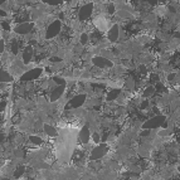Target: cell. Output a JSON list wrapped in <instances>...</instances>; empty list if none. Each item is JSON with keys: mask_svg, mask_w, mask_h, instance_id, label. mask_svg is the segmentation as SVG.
<instances>
[{"mask_svg": "<svg viewBox=\"0 0 180 180\" xmlns=\"http://www.w3.org/2000/svg\"><path fill=\"white\" fill-rule=\"evenodd\" d=\"M165 117L161 116V115H158L153 118H150L149 121H146L144 125H142V129L145 130H151V129H156V127H161L164 124H165Z\"/></svg>", "mask_w": 180, "mask_h": 180, "instance_id": "cell-1", "label": "cell"}, {"mask_svg": "<svg viewBox=\"0 0 180 180\" xmlns=\"http://www.w3.org/2000/svg\"><path fill=\"white\" fill-rule=\"evenodd\" d=\"M62 29V23L61 20H54L48 28H47V32H45V38L47 39H52L54 37H57L59 34Z\"/></svg>", "mask_w": 180, "mask_h": 180, "instance_id": "cell-2", "label": "cell"}, {"mask_svg": "<svg viewBox=\"0 0 180 180\" xmlns=\"http://www.w3.org/2000/svg\"><path fill=\"white\" fill-rule=\"evenodd\" d=\"M107 153V145L106 144H100L97 145L95 149H92L89 159L91 160H100L101 158H103V155Z\"/></svg>", "mask_w": 180, "mask_h": 180, "instance_id": "cell-3", "label": "cell"}, {"mask_svg": "<svg viewBox=\"0 0 180 180\" xmlns=\"http://www.w3.org/2000/svg\"><path fill=\"white\" fill-rule=\"evenodd\" d=\"M92 12H93V5H92V4H86V5H83V7L79 9L78 18H79L81 20H87L89 17L92 15Z\"/></svg>", "mask_w": 180, "mask_h": 180, "instance_id": "cell-4", "label": "cell"}, {"mask_svg": "<svg viewBox=\"0 0 180 180\" xmlns=\"http://www.w3.org/2000/svg\"><path fill=\"white\" fill-rule=\"evenodd\" d=\"M43 69L42 68H34V69H31L25 72L23 76H21V81H33L36 78H39V76L42 74Z\"/></svg>", "mask_w": 180, "mask_h": 180, "instance_id": "cell-5", "label": "cell"}, {"mask_svg": "<svg viewBox=\"0 0 180 180\" xmlns=\"http://www.w3.org/2000/svg\"><path fill=\"white\" fill-rule=\"evenodd\" d=\"M92 63L98 67V68H106V67H112V62L110 59L105 57H93L92 58Z\"/></svg>", "mask_w": 180, "mask_h": 180, "instance_id": "cell-6", "label": "cell"}, {"mask_svg": "<svg viewBox=\"0 0 180 180\" xmlns=\"http://www.w3.org/2000/svg\"><path fill=\"white\" fill-rule=\"evenodd\" d=\"M86 101V95H77L73 98H71V101L68 102V107L69 108H78L81 107Z\"/></svg>", "mask_w": 180, "mask_h": 180, "instance_id": "cell-7", "label": "cell"}, {"mask_svg": "<svg viewBox=\"0 0 180 180\" xmlns=\"http://www.w3.org/2000/svg\"><path fill=\"white\" fill-rule=\"evenodd\" d=\"M32 24L31 23H20L19 25H17L15 26V29H14V31H15V33H18V34H28L29 32H31L32 31Z\"/></svg>", "mask_w": 180, "mask_h": 180, "instance_id": "cell-8", "label": "cell"}, {"mask_svg": "<svg viewBox=\"0 0 180 180\" xmlns=\"http://www.w3.org/2000/svg\"><path fill=\"white\" fill-rule=\"evenodd\" d=\"M64 88H66V84H63V86H57V87L53 89V91H52V93H50V101L54 102V101L59 100V97H61V96L63 95V92H64Z\"/></svg>", "mask_w": 180, "mask_h": 180, "instance_id": "cell-9", "label": "cell"}, {"mask_svg": "<svg viewBox=\"0 0 180 180\" xmlns=\"http://www.w3.org/2000/svg\"><path fill=\"white\" fill-rule=\"evenodd\" d=\"M78 139H79L81 142H83V144H87V142L89 141V139H91V132H89V130H88L87 126H84V127L79 131Z\"/></svg>", "mask_w": 180, "mask_h": 180, "instance_id": "cell-10", "label": "cell"}, {"mask_svg": "<svg viewBox=\"0 0 180 180\" xmlns=\"http://www.w3.org/2000/svg\"><path fill=\"white\" fill-rule=\"evenodd\" d=\"M118 34H120V31H118V25H113L111 26V29L108 31V34H107V38L110 42H116L118 39Z\"/></svg>", "mask_w": 180, "mask_h": 180, "instance_id": "cell-11", "label": "cell"}, {"mask_svg": "<svg viewBox=\"0 0 180 180\" xmlns=\"http://www.w3.org/2000/svg\"><path fill=\"white\" fill-rule=\"evenodd\" d=\"M33 57V48L32 47H25L24 48V52H23V61L25 64H28L31 62V59Z\"/></svg>", "mask_w": 180, "mask_h": 180, "instance_id": "cell-12", "label": "cell"}, {"mask_svg": "<svg viewBox=\"0 0 180 180\" xmlns=\"http://www.w3.org/2000/svg\"><path fill=\"white\" fill-rule=\"evenodd\" d=\"M120 93H121V89H120V88H115V89H112V91H110V92L107 93L106 100H107V101H113V100H116V98L118 97Z\"/></svg>", "mask_w": 180, "mask_h": 180, "instance_id": "cell-13", "label": "cell"}, {"mask_svg": "<svg viewBox=\"0 0 180 180\" xmlns=\"http://www.w3.org/2000/svg\"><path fill=\"white\" fill-rule=\"evenodd\" d=\"M0 81H2L3 83L4 82H12L13 81V77L4 69H2V72H0Z\"/></svg>", "mask_w": 180, "mask_h": 180, "instance_id": "cell-14", "label": "cell"}, {"mask_svg": "<svg viewBox=\"0 0 180 180\" xmlns=\"http://www.w3.org/2000/svg\"><path fill=\"white\" fill-rule=\"evenodd\" d=\"M44 132L48 135V136H52V137H55L57 136V130L50 126V125H44Z\"/></svg>", "mask_w": 180, "mask_h": 180, "instance_id": "cell-15", "label": "cell"}, {"mask_svg": "<svg viewBox=\"0 0 180 180\" xmlns=\"http://www.w3.org/2000/svg\"><path fill=\"white\" fill-rule=\"evenodd\" d=\"M29 139H31V142L34 145H42V142H43V140L39 136H31Z\"/></svg>", "mask_w": 180, "mask_h": 180, "instance_id": "cell-16", "label": "cell"}, {"mask_svg": "<svg viewBox=\"0 0 180 180\" xmlns=\"http://www.w3.org/2000/svg\"><path fill=\"white\" fill-rule=\"evenodd\" d=\"M43 3L49 4V5H59L62 4V0H43Z\"/></svg>", "mask_w": 180, "mask_h": 180, "instance_id": "cell-17", "label": "cell"}, {"mask_svg": "<svg viewBox=\"0 0 180 180\" xmlns=\"http://www.w3.org/2000/svg\"><path fill=\"white\" fill-rule=\"evenodd\" d=\"M24 171H25V169H24L23 166H20V168H18V169L14 171V176L18 179V178H20V176L23 175V173H24Z\"/></svg>", "mask_w": 180, "mask_h": 180, "instance_id": "cell-18", "label": "cell"}, {"mask_svg": "<svg viewBox=\"0 0 180 180\" xmlns=\"http://www.w3.org/2000/svg\"><path fill=\"white\" fill-rule=\"evenodd\" d=\"M154 91H155V88H154V87H149V88L146 89V91L144 92V96H145V97H149L150 95H153V93H154Z\"/></svg>", "mask_w": 180, "mask_h": 180, "instance_id": "cell-19", "label": "cell"}, {"mask_svg": "<svg viewBox=\"0 0 180 180\" xmlns=\"http://www.w3.org/2000/svg\"><path fill=\"white\" fill-rule=\"evenodd\" d=\"M88 38H89V37H88V34L83 33V34L81 36V44H82V45H84V44L88 42Z\"/></svg>", "mask_w": 180, "mask_h": 180, "instance_id": "cell-20", "label": "cell"}, {"mask_svg": "<svg viewBox=\"0 0 180 180\" xmlns=\"http://www.w3.org/2000/svg\"><path fill=\"white\" fill-rule=\"evenodd\" d=\"M53 79H54V82H55L57 84H59V86H63V84H66V81H64V79H62L61 77H54Z\"/></svg>", "mask_w": 180, "mask_h": 180, "instance_id": "cell-21", "label": "cell"}, {"mask_svg": "<svg viewBox=\"0 0 180 180\" xmlns=\"http://www.w3.org/2000/svg\"><path fill=\"white\" fill-rule=\"evenodd\" d=\"M12 52L14 53V54H17L18 53V43L14 40L13 42V44H12Z\"/></svg>", "mask_w": 180, "mask_h": 180, "instance_id": "cell-22", "label": "cell"}, {"mask_svg": "<svg viewBox=\"0 0 180 180\" xmlns=\"http://www.w3.org/2000/svg\"><path fill=\"white\" fill-rule=\"evenodd\" d=\"M92 139H93V141H95L96 144H100V141H101V139H100V135H98V134H93Z\"/></svg>", "mask_w": 180, "mask_h": 180, "instance_id": "cell-23", "label": "cell"}, {"mask_svg": "<svg viewBox=\"0 0 180 180\" xmlns=\"http://www.w3.org/2000/svg\"><path fill=\"white\" fill-rule=\"evenodd\" d=\"M2 26H3V29H5V31H9V29H10V28H9V24L5 23V21L2 23Z\"/></svg>", "mask_w": 180, "mask_h": 180, "instance_id": "cell-24", "label": "cell"}, {"mask_svg": "<svg viewBox=\"0 0 180 180\" xmlns=\"http://www.w3.org/2000/svg\"><path fill=\"white\" fill-rule=\"evenodd\" d=\"M0 52H4V40L2 39V40H0Z\"/></svg>", "mask_w": 180, "mask_h": 180, "instance_id": "cell-25", "label": "cell"}, {"mask_svg": "<svg viewBox=\"0 0 180 180\" xmlns=\"http://www.w3.org/2000/svg\"><path fill=\"white\" fill-rule=\"evenodd\" d=\"M147 2H149V4H150V5H153V7L158 4V0H147Z\"/></svg>", "mask_w": 180, "mask_h": 180, "instance_id": "cell-26", "label": "cell"}, {"mask_svg": "<svg viewBox=\"0 0 180 180\" xmlns=\"http://www.w3.org/2000/svg\"><path fill=\"white\" fill-rule=\"evenodd\" d=\"M108 12H110V13H113V12H115L113 5H110V7H108Z\"/></svg>", "mask_w": 180, "mask_h": 180, "instance_id": "cell-27", "label": "cell"}, {"mask_svg": "<svg viewBox=\"0 0 180 180\" xmlns=\"http://www.w3.org/2000/svg\"><path fill=\"white\" fill-rule=\"evenodd\" d=\"M52 61H53V62H59V61H61V58H57V57H54V58H52Z\"/></svg>", "mask_w": 180, "mask_h": 180, "instance_id": "cell-28", "label": "cell"}, {"mask_svg": "<svg viewBox=\"0 0 180 180\" xmlns=\"http://www.w3.org/2000/svg\"><path fill=\"white\" fill-rule=\"evenodd\" d=\"M156 87H158V89H159V91H163V89H164V87H163L161 84H158Z\"/></svg>", "mask_w": 180, "mask_h": 180, "instance_id": "cell-29", "label": "cell"}, {"mask_svg": "<svg viewBox=\"0 0 180 180\" xmlns=\"http://www.w3.org/2000/svg\"><path fill=\"white\" fill-rule=\"evenodd\" d=\"M4 107H5V103H4V102H2V110H4Z\"/></svg>", "mask_w": 180, "mask_h": 180, "instance_id": "cell-30", "label": "cell"}, {"mask_svg": "<svg viewBox=\"0 0 180 180\" xmlns=\"http://www.w3.org/2000/svg\"><path fill=\"white\" fill-rule=\"evenodd\" d=\"M158 2H161V3H165V2H166V0H158Z\"/></svg>", "mask_w": 180, "mask_h": 180, "instance_id": "cell-31", "label": "cell"}, {"mask_svg": "<svg viewBox=\"0 0 180 180\" xmlns=\"http://www.w3.org/2000/svg\"><path fill=\"white\" fill-rule=\"evenodd\" d=\"M2 180H10V179H8V178H3Z\"/></svg>", "mask_w": 180, "mask_h": 180, "instance_id": "cell-32", "label": "cell"}, {"mask_svg": "<svg viewBox=\"0 0 180 180\" xmlns=\"http://www.w3.org/2000/svg\"><path fill=\"white\" fill-rule=\"evenodd\" d=\"M4 2H5V0H2V3H4Z\"/></svg>", "mask_w": 180, "mask_h": 180, "instance_id": "cell-33", "label": "cell"}, {"mask_svg": "<svg viewBox=\"0 0 180 180\" xmlns=\"http://www.w3.org/2000/svg\"><path fill=\"white\" fill-rule=\"evenodd\" d=\"M179 171H180V168H179Z\"/></svg>", "mask_w": 180, "mask_h": 180, "instance_id": "cell-34", "label": "cell"}]
</instances>
